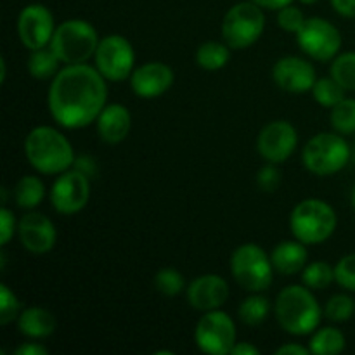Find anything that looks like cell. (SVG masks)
Segmentation results:
<instances>
[{
    "label": "cell",
    "mask_w": 355,
    "mask_h": 355,
    "mask_svg": "<svg viewBox=\"0 0 355 355\" xmlns=\"http://www.w3.org/2000/svg\"><path fill=\"white\" fill-rule=\"evenodd\" d=\"M107 80L96 66L66 64L52 78L47 94L51 116L62 128L78 130L97 121L107 104Z\"/></svg>",
    "instance_id": "obj_1"
},
{
    "label": "cell",
    "mask_w": 355,
    "mask_h": 355,
    "mask_svg": "<svg viewBox=\"0 0 355 355\" xmlns=\"http://www.w3.org/2000/svg\"><path fill=\"white\" fill-rule=\"evenodd\" d=\"M24 156L28 163L44 175H59L75 165V151L62 132L40 125L24 139Z\"/></svg>",
    "instance_id": "obj_2"
},
{
    "label": "cell",
    "mask_w": 355,
    "mask_h": 355,
    "mask_svg": "<svg viewBox=\"0 0 355 355\" xmlns=\"http://www.w3.org/2000/svg\"><path fill=\"white\" fill-rule=\"evenodd\" d=\"M274 314L281 328L295 336L314 333L322 319L321 305L312 295L311 288L305 284H291L283 288L276 298Z\"/></svg>",
    "instance_id": "obj_3"
},
{
    "label": "cell",
    "mask_w": 355,
    "mask_h": 355,
    "mask_svg": "<svg viewBox=\"0 0 355 355\" xmlns=\"http://www.w3.org/2000/svg\"><path fill=\"white\" fill-rule=\"evenodd\" d=\"M338 218L329 203L318 198H307L291 210L290 229L295 239L304 245H321L335 232Z\"/></svg>",
    "instance_id": "obj_4"
},
{
    "label": "cell",
    "mask_w": 355,
    "mask_h": 355,
    "mask_svg": "<svg viewBox=\"0 0 355 355\" xmlns=\"http://www.w3.org/2000/svg\"><path fill=\"white\" fill-rule=\"evenodd\" d=\"M101 38L85 19H66L55 26L51 49L62 64H83L96 55Z\"/></svg>",
    "instance_id": "obj_5"
},
{
    "label": "cell",
    "mask_w": 355,
    "mask_h": 355,
    "mask_svg": "<svg viewBox=\"0 0 355 355\" xmlns=\"http://www.w3.org/2000/svg\"><path fill=\"white\" fill-rule=\"evenodd\" d=\"M231 274L236 283L246 291L260 293L270 288L274 266L270 255L255 243L238 246L231 255Z\"/></svg>",
    "instance_id": "obj_6"
},
{
    "label": "cell",
    "mask_w": 355,
    "mask_h": 355,
    "mask_svg": "<svg viewBox=\"0 0 355 355\" xmlns=\"http://www.w3.org/2000/svg\"><path fill=\"white\" fill-rule=\"evenodd\" d=\"M350 159V146L342 134L321 132L309 139L302 151V162L305 168L319 177L338 173L347 166Z\"/></svg>",
    "instance_id": "obj_7"
},
{
    "label": "cell",
    "mask_w": 355,
    "mask_h": 355,
    "mask_svg": "<svg viewBox=\"0 0 355 355\" xmlns=\"http://www.w3.org/2000/svg\"><path fill=\"white\" fill-rule=\"evenodd\" d=\"M266 30V14L260 6L248 0L232 6L222 21V37L234 51L252 47Z\"/></svg>",
    "instance_id": "obj_8"
},
{
    "label": "cell",
    "mask_w": 355,
    "mask_h": 355,
    "mask_svg": "<svg viewBox=\"0 0 355 355\" xmlns=\"http://www.w3.org/2000/svg\"><path fill=\"white\" fill-rule=\"evenodd\" d=\"M198 349L210 355H229L236 345V324L227 312L208 311L194 329Z\"/></svg>",
    "instance_id": "obj_9"
},
{
    "label": "cell",
    "mask_w": 355,
    "mask_h": 355,
    "mask_svg": "<svg viewBox=\"0 0 355 355\" xmlns=\"http://www.w3.org/2000/svg\"><path fill=\"white\" fill-rule=\"evenodd\" d=\"M96 68L107 82H123L130 78L135 64V52L130 42L121 35H107L97 45Z\"/></svg>",
    "instance_id": "obj_10"
},
{
    "label": "cell",
    "mask_w": 355,
    "mask_h": 355,
    "mask_svg": "<svg viewBox=\"0 0 355 355\" xmlns=\"http://www.w3.org/2000/svg\"><path fill=\"white\" fill-rule=\"evenodd\" d=\"M297 44L315 61H333L342 49V33L324 17H307L297 33Z\"/></svg>",
    "instance_id": "obj_11"
},
{
    "label": "cell",
    "mask_w": 355,
    "mask_h": 355,
    "mask_svg": "<svg viewBox=\"0 0 355 355\" xmlns=\"http://www.w3.org/2000/svg\"><path fill=\"white\" fill-rule=\"evenodd\" d=\"M89 200L90 177L76 166L59 173L51 187L52 208L61 215L78 214L87 207Z\"/></svg>",
    "instance_id": "obj_12"
},
{
    "label": "cell",
    "mask_w": 355,
    "mask_h": 355,
    "mask_svg": "<svg viewBox=\"0 0 355 355\" xmlns=\"http://www.w3.org/2000/svg\"><path fill=\"white\" fill-rule=\"evenodd\" d=\"M298 146L297 128L286 120H274L260 130L257 151L266 162L279 165L295 153Z\"/></svg>",
    "instance_id": "obj_13"
},
{
    "label": "cell",
    "mask_w": 355,
    "mask_h": 355,
    "mask_svg": "<svg viewBox=\"0 0 355 355\" xmlns=\"http://www.w3.org/2000/svg\"><path fill=\"white\" fill-rule=\"evenodd\" d=\"M55 23L51 9L42 3L23 7L17 17V35L28 51L47 47L54 37Z\"/></svg>",
    "instance_id": "obj_14"
},
{
    "label": "cell",
    "mask_w": 355,
    "mask_h": 355,
    "mask_svg": "<svg viewBox=\"0 0 355 355\" xmlns=\"http://www.w3.org/2000/svg\"><path fill=\"white\" fill-rule=\"evenodd\" d=\"M272 80L281 90L288 94L311 92L318 80L312 62L298 55L281 58L272 68Z\"/></svg>",
    "instance_id": "obj_15"
},
{
    "label": "cell",
    "mask_w": 355,
    "mask_h": 355,
    "mask_svg": "<svg viewBox=\"0 0 355 355\" xmlns=\"http://www.w3.org/2000/svg\"><path fill=\"white\" fill-rule=\"evenodd\" d=\"M17 236L24 250L35 253V255H44L49 253L55 246L58 241V231L55 225L49 217L38 211H28L23 215L17 224Z\"/></svg>",
    "instance_id": "obj_16"
},
{
    "label": "cell",
    "mask_w": 355,
    "mask_h": 355,
    "mask_svg": "<svg viewBox=\"0 0 355 355\" xmlns=\"http://www.w3.org/2000/svg\"><path fill=\"white\" fill-rule=\"evenodd\" d=\"M173 69L166 62L149 61L135 68L130 75V87L142 99H156L168 92L173 85Z\"/></svg>",
    "instance_id": "obj_17"
},
{
    "label": "cell",
    "mask_w": 355,
    "mask_h": 355,
    "mask_svg": "<svg viewBox=\"0 0 355 355\" xmlns=\"http://www.w3.org/2000/svg\"><path fill=\"white\" fill-rule=\"evenodd\" d=\"M187 304L200 312L217 311L227 302L229 284L218 274H205L191 281L186 290Z\"/></svg>",
    "instance_id": "obj_18"
},
{
    "label": "cell",
    "mask_w": 355,
    "mask_h": 355,
    "mask_svg": "<svg viewBox=\"0 0 355 355\" xmlns=\"http://www.w3.org/2000/svg\"><path fill=\"white\" fill-rule=\"evenodd\" d=\"M130 111L120 103L106 104L97 118V132L106 144H120L130 134Z\"/></svg>",
    "instance_id": "obj_19"
},
{
    "label": "cell",
    "mask_w": 355,
    "mask_h": 355,
    "mask_svg": "<svg viewBox=\"0 0 355 355\" xmlns=\"http://www.w3.org/2000/svg\"><path fill=\"white\" fill-rule=\"evenodd\" d=\"M302 241H283L272 250L270 260H272L274 270L283 276H293V274L302 272L307 266L309 252Z\"/></svg>",
    "instance_id": "obj_20"
},
{
    "label": "cell",
    "mask_w": 355,
    "mask_h": 355,
    "mask_svg": "<svg viewBox=\"0 0 355 355\" xmlns=\"http://www.w3.org/2000/svg\"><path fill=\"white\" fill-rule=\"evenodd\" d=\"M54 314L44 307H28L17 318V328L21 335L31 340H42L51 336L55 331Z\"/></svg>",
    "instance_id": "obj_21"
},
{
    "label": "cell",
    "mask_w": 355,
    "mask_h": 355,
    "mask_svg": "<svg viewBox=\"0 0 355 355\" xmlns=\"http://www.w3.org/2000/svg\"><path fill=\"white\" fill-rule=\"evenodd\" d=\"M345 335L340 329L326 326L315 329L314 336L309 342V350L314 355H338L345 350Z\"/></svg>",
    "instance_id": "obj_22"
},
{
    "label": "cell",
    "mask_w": 355,
    "mask_h": 355,
    "mask_svg": "<svg viewBox=\"0 0 355 355\" xmlns=\"http://www.w3.org/2000/svg\"><path fill=\"white\" fill-rule=\"evenodd\" d=\"M45 196V186L40 177L23 175L14 187V200L23 210H33Z\"/></svg>",
    "instance_id": "obj_23"
},
{
    "label": "cell",
    "mask_w": 355,
    "mask_h": 355,
    "mask_svg": "<svg viewBox=\"0 0 355 355\" xmlns=\"http://www.w3.org/2000/svg\"><path fill=\"white\" fill-rule=\"evenodd\" d=\"M59 64H61V59L55 55L51 45L31 51L30 58H28V71L35 80L54 78L59 73Z\"/></svg>",
    "instance_id": "obj_24"
},
{
    "label": "cell",
    "mask_w": 355,
    "mask_h": 355,
    "mask_svg": "<svg viewBox=\"0 0 355 355\" xmlns=\"http://www.w3.org/2000/svg\"><path fill=\"white\" fill-rule=\"evenodd\" d=\"M231 59V47L222 42H205L196 51V62L201 69L217 71L222 69Z\"/></svg>",
    "instance_id": "obj_25"
},
{
    "label": "cell",
    "mask_w": 355,
    "mask_h": 355,
    "mask_svg": "<svg viewBox=\"0 0 355 355\" xmlns=\"http://www.w3.org/2000/svg\"><path fill=\"white\" fill-rule=\"evenodd\" d=\"M269 298L262 297V295H252V297L245 298L238 311V315L243 324L250 326V328H257V326L263 324L267 318H269Z\"/></svg>",
    "instance_id": "obj_26"
},
{
    "label": "cell",
    "mask_w": 355,
    "mask_h": 355,
    "mask_svg": "<svg viewBox=\"0 0 355 355\" xmlns=\"http://www.w3.org/2000/svg\"><path fill=\"white\" fill-rule=\"evenodd\" d=\"M312 97H314L315 103H319L321 106L328 107L331 110L333 106L340 103L342 99H345V92L347 90L333 78L331 75L329 76H322V78L315 80L314 87H312Z\"/></svg>",
    "instance_id": "obj_27"
},
{
    "label": "cell",
    "mask_w": 355,
    "mask_h": 355,
    "mask_svg": "<svg viewBox=\"0 0 355 355\" xmlns=\"http://www.w3.org/2000/svg\"><path fill=\"white\" fill-rule=\"evenodd\" d=\"M302 281L311 290H326L335 281V267L328 262H312L302 270Z\"/></svg>",
    "instance_id": "obj_28"
},
{
    "label": "cell",
    "mask_w": 355,
    "mask_h": 355,
    "mask_svg": "<svg viewBox=\"0 0 355 355\" xmlns=\"http://www.w3.org/2000/svg\"><path fill=\"white\" fill-rule=\"evenodd\" d=\"M329 75L345 90L355 92V51L343 52L333 59Z\"/></svg>",
    "instance_id": "obj_29"
},
{
    "label": "cell",
    "mask_w": 355,
    "mask_h": 355,
    "mask_svg": "<svg viewBox=\"0 0 355 355\" xmlns=\"http://www.w3.org/2000/svg\"><path fill=\"white\" fill-rule=\"evenodd\" d=\"M333 128L342 135L355 134V99L345 97L336 106L331 107L329 114Z\"/></svg>",
    "instance_id": "obj_30"
},
{
    "label": "cell",
    "mask_w": 355,
    "mask_h": 355,
    "mask_svg": "<svg viewBox=\"0 0 355 355\" xmlns=\"http://www.w3.org/2000/svg\"><path fill=\"white\" fill-rule=\"evenodd\" d=\"M155 288L163 297H177L186 288V279L175 267H163L156 272Z\"/></svg>",
    "instance_id": "obj_31"
},
{
    "label": "cell",
    "mask_w": 355,
    "mask_h": 355,
    "mask_svg": "<svg viewBox=\"0 0 355 355\" xmlns=\"http://www.w3.org/2000/svg\"><path fill=\"white\" fill-rule=\"evenodd\" d=\"M355 314V302L349 295H333L324 307L326 319L333 322H345Z\"/></svg>",
    "instance_id": "obj_32"
},
{
    "label": "cell",
    "mask_w": 355,
    "mask_h": 355,
    "mask_svg": "<svg viewBox=\"0 0 355 355\" xmlns=\"http://www.w3.org/2000/svg\"><path fill=\"white\" fill-rule=\"evenodd\" d=\"M21 312L23 311L17 295L6 283L0 284V324L7 326L14 322Z\"/></svg>",
    "instance_id": "obj_33"
},
{
    "label": "cell",
    "mask_w": 355,
    "mask_h": 355,
    "mask_svg": "<svg viewBox=\"0 0 355 355\" xmlns=\"http://www.w3.org/2000/svg\"><path fill=\"white\" fill-rule=\"evenodd\" d=\"M305 19L307 17L302 12L300 7L293 6V3L277 10V24L281 26V30L288 31V33L297 35L300 31V28L304 26Z\"/></svg>",
    "instance_id": "obj_34"
},
{
    "label": "cell",
    "mask_w": 355,
    "mask_h": 355,
    "mask_svg": "<svg viewBox=\"0 0 355 355\" xmlns=\"http://www.w3.org/2000/svg\"><path fill=\"white\" fill-rule=\"evenodd\" d=\"M335 281L340 288L347 291H355V253L342 257L335 266Z\"/></svg>",
    "instance_id": "obj_35"
},
{
    "label": "cell",
    "mask_w": 355,
    "mask_h": 355,
    "mask_svg": "<svg viewBox=\"0 0 355 355\" xmlns=\"http://www.w3.org/2000/svg\"><path fill=\"white\" fill-rule=\"evenodd\" d=\"M281 184V172L274 166V163L262 166L257 173V186L263 193H274Z\"/></svg>",
    "instance_id": "obj_36"
},
{
    "label": "cell",
    "mask_w": 355,
    "mask_h": 355,
    "mask_svg": "<svg viewBox=\"0 0 355 355\" xmlns=\"http://www.w3.org/2000/svg\"><path fill=\"white\" fill-rule=\"evenodd\" d=\"M17 224L19 222H16L12 211L2 207V210H0V245L6 246L14 238V234L17 232Z\"/></svg>",
    "instance_id": "obj_37"
},
{
    "label": "cell",
    "mask_w": 355,
    "mask_h": 355,
    "mask_svg": "<svg viewBox=\"0 0 355 355\" xmlns=\"http://www.w3.org/2000/svg\"><path fill=\"white\" fill-rule=\"evenodd\" d=\"M14 354L16 355H49V350L45 349L42 343L24 342L23 345H19L16 350H14Z\"/></svg>",
    "instance_id": "obj_38"
},
{
    "label": "cell",
    "mask_w": 355,
    "mask_h": 355,
    "mask_svg": "<svg viewBox=\"0 0 355 355\" xmlns=\"http://www.w3.org/2000/svg\"><path fill=\"white\" fill-rule=\"evenodd\" d=\"M333 9L343 17H355V0H329Z\"/></svg>",
    "instance_id": "obj_39"
},
{
    "label": "cell",
    "mask_w": 355,
    "mask_h": 355,
    "mask_svg": "<svg viewBox=\"0 0 355 355\" xmlns=\"http://www.w3.org/2000/svg\"><path fill=\"white\" fill-rule=\"evenodd\" d=\"M311 350L305 345H298V343H286V345L279 347L276 350V355H309Z\"/></svg>",
    "instance_id": "obj_40"
},
{
    "label": "cell",
    "mask_w": 355,
    "mask_h": 355,
    "mask_svg": "<svg viewBox=\"0 0 355 355\" xmlns=\"http://www.w3.org/2000/svg\"><path fill=\"white\" fill-rule=\"evenodd\" d=\"M252 2H255L257 6H260L262 9H267V10H279L283 9V7L290 6V3H293L295 0H252Z\"/></svg>",
    "instance_id": "obj_41"
},
{
    "label": "cell",
    "mask_w": 355,
    "mask_h": 355,
    "mask_svg": "<svg viewBox=\"0 0 355 355\" xmlns=\"http://www.w3.org/2000/svg\"><path fill=\"white\" fill-rule=\"evenodd\" d=\"M259 354H260V350L248 342L236 343L234 349H232V352H231V355H259Z\"/></svg>",
    "instance_id": "obj_42"
},
{
    "label": "cell",
    "mask_w": 355,
    "mask_h": 355,
    "mask_svg": "<svg viewBox=\"0 0 355 355\" xmlns=\"http://www.w3.org/2000/svg\"><path fill=\"white\" fill-rule=\"evenodd\" d=\"M0 82H6L7 78V62H6V58H0Z\"/></svg>",
    "instance_id": "obj_43"
},
{
    "label": "cell",
    "mask_w": 355,
    "mask_h": 355,
    "mask_svg": "<svg viewBox=\"0 0 355 355\" xmlns=\"http://www.w3.org/2000/svg\"><path fill=\"white\" fill-rule=\"evenodd\" d=\"M298 2L304 3V6H314V3L318 2V0H298Z\"/></svg>",
    "instance_id": "obj_44"
},
{
    "label": "cell",
    "mask_w": 355,
    "mask_h": 355,
    "mask_svg": "<svg viewBox=\"0 0 355 355\" xmlns=\"http://www.w3.org/2000/svg\"><path fill=\"white\" fill-rule=\"evenodd\" d=\"M352 205H354V208H355V186H354V189H352Z\"/></svg>",
    "instance_id": "obj_45"
}]
</instances>
